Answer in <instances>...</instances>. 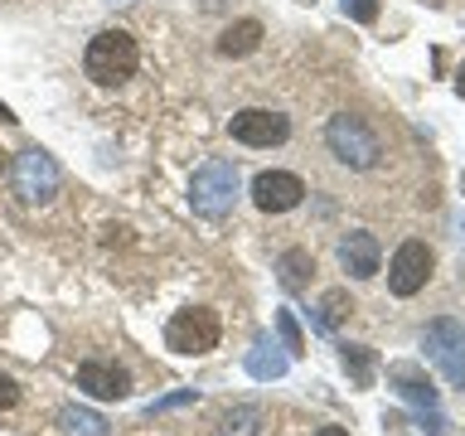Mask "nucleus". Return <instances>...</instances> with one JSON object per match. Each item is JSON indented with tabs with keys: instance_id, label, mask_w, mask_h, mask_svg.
Segmentation results:
<instances>
[{
	"instance_id": "nucleus-16",
	"label": "nucleus",
	"mask_w": 465,
	"mask_h": 436,
	"mask_svg": "<svg viewBox=\"0 0 465 436\" xmlns=\"http://www.w3.org/2000/svg\"><path fill=\"white\" fill-rule=\"evenodd\" d=\"M340 363H344V373L354 378V388H373L378 359H373L369 344H340Z\"/></svg>"
},
{
	"instance_id": "nucleus-8",
	"label": "nucleus",
	"mask_w": 465,
	"mask_h": 436,
	"mask_svg": "<svg viewBox=\"0 0 465 436\" xmlns=\"http://www.w3.org/2000/svg\"><path fill=\"white\" fill-rule=\"evenodd\" d=\"M228 136L238 145H252V151H267V145H282L291 136V116L272 112V107H242L228 122Z\"/></svg>"
},
{
	"instance_id": "nucleus-19",
	"label": "nucleus",
	"mask_w": 465,
	"mask_h": 436,
	"mask_svg": "<svg viewBox=\"0 0 465 436\" xmlns=\"http://www.w3.org/2000/svg\"><path fill=\"white\" fill-rule=\"evenodd\" d=\"M276 330H282V349H286L291 359L305 354V334H301V325H296V315H291V311H276Z\"/></svg>"
},
{
	"instance_id": "nucleus-3",
	"label": "nucleus",
	"mask_w": 465,
	"mask_h": 436,
	"mask_svg": "<svg viewBox=\"0 0 465 436\" xmlns=\"http://www.w3.org/2000/svg\"><path fill=\"white\" fill-rule=\"evenodd\" d=\"M238 165L232 160H203L194 170V184H189V203H194V213L203 218H223L232 209V199H238Z\"/></svg>"
},
{
	"instance_id": "nucleus-15",
	"label": "nucleus",
	"mask_w": 465,
	"mask_h": 436,
	"mask_svg": "<svg viewBox=\"0 0 465 436\" xmlns=\"http://www.w3.org/2000/svg\"><path fill=\"white\" fill-rule=\"evenodd\" d=\"M286 369H291V354H282L276 344L257 340L252 349H247V373H252V378H262V383H267V378H282Z\"/></svg>"
},
{
	"instance_id": "nucleus-28",
	"label": "nucleus",
	"mask_w": 465,
	"mask_h": 436,
	"mask_svg": "<svg viewBox=\"0 0 465 436\" xmlns=\"http://www.w3.org/2000/svg\"><path fill=\"white\" fill-rule=\"evenodd\" d=\"M0 170H5V151H0Z\"/></svg>"
},
{
	"instance_id": "nucleus-4",
	"label": "nucleus",
	"mask_w": 465,
	"mask_h": 436,
	"mask_svg": "<svg viewBox=\"0 0 465 436\" xmlns=\"http://www.w3.org/2000/svg\"><path fill=\"white\" fill-rule=\"evenodd\" d=\"M421 349H427V359L441 369V378L450 388H460L465 392V325L460 320H431L427 330H421Z\"/></svg>"
},
{
	"instance_id": "nucleus-1",
	"label": "nucleus",
	"mask_w": 465,
	"mask_h": 436,
	"mask_svg": "<svg viewBox=\"0 0 465 436\" xmlns=\"http://www.w3.org/2000/svg\"><path fill=\"white\" fill-rule=\"evenodd\" d=\"M136 64H141V49H136V39H131L126 29H102V35L87 39L83 68H87L93 83L116 87V83H126L131 73H136Z\"/></svg>"
},
{
	"instance_id": "nucleus-17",
	"label": "nucleus",
	"mask_w": 465,
	"mask_h": 436,
	"mask_svg": "<svg viewBox=\"0 0 465 436\" xmlns=\"http://www.w3.org/2000/svg\"><path fill=\"white\" fill-rule=\"evenodd\" d=\"M344 315H354V301H349L344 286H334V291H325V301H320V315H311V325H315L320 334H334V325H340Z\"/></svg>"
},
{
	"instance_id": "nucleus-25",
	"label": "nucleus",
	"mask_w": 465,
	"mask_h": 436,
	"mask_svg": "<svg viewBox=\"0 0 465 436\" xmlns=\"http://www.w3.org/2000/svg\"><path fill=\"white\" fill-rule=\"evenodd\" d=\"M456 93H460V97H465V64H460V68H456Z\"/></svg>"
},
{
	"instance_id": "nucleus-13",
	"label": "nucleus",
	"mask_w": 465,
	"mask_h": 436,
	"mask_svg": "<svg viewBox=\"0 0 465 436\" xmlns=\"http://www.w3.org/2000/svg\"><path fill=\"white\" fill-rule=\"evenodd\" d=\"M276 276H282L286 291H305L315 276V257L305 253V247H286V253L276 257Z\"/></svg>"
},
{
	"instance_id": "nucleus-11",
	"label": "nucleus",
	"mask_w": 465,
	"mask_h": 436,
	"mask_svg": "<svg viewBox=\"0 0 465 436\" xmlns=\"http://www.w3.org/2000/svg\"><path fill=\"white\" fill-rule=\"evenodd\" d=\"M378 262H383V253H378V238H373L369 228L344 233V243H340V267L354 276V282H369V276H378Z\"/></svg>"
},
{
	"instance_id": "nucleus-21",
	"label": "nucleus",
	"mask_w": 465,
	"mask_h": 436,
	"mask_svg": "<svg viewBox=\"0 0 465 436\" xmlns=\"http://www.w3.org/2000/svg\"><path fill=\"white\" fill-rule=\"evenodd\" d=\"M349 20H359V25H373L378 20V0H340Z\"/></svg>"
},
{
	"instance_id": "nucleus-9",
	"label": "nucleus",
	"mask_w": 465,
	"mask_h": 436,
	"mask_svg": "<svg viewBox=\"0 0 465 436\" xmlns=\"http://www.w3.org/2000/svg\"><path fill=\"white\" fill-rule=\"evenodd\" d=\"M305 199V180L291 170H262L252 180V203L262 213H291Z\"/></svg>"
},
{
	"instance_id": "nucleus-6",
	"label": "nucleus",
	"mask_w": 465,
	"mask_h": 436,
	"mask_svg": "<svg viewBox=\"0 0 465 436\" xmlns=\"http://www.w3.org/2000/svg\"><path fill=\"white\" fill-rule=\"evenodd\" d=\"M218 334H223L218 311H209V305H189V311H180L165 325V344L174 349V354H209V349H218Z\"/></svg>"
},
{
	"instance_id": "nucleus-5",
	"label": "nucleus",
	"mask_w": 465,
	"mask_h": 436,
	"mask_svg": "<svg viewBox=\"0 0 465 436\" xmlns=\"http://www.w3.org/2000/svg\"><path fill=\"white\" fill-rule=\"evenodd\" d=\"M15 194L25 203H49L58 194V160L44 151V145H25L20 155H15Z\"/></svg>"
},
{
	"instance_id": "nucleus-22",
	"label": "nucleus",
	"mask_w": 465,
	"mask_h": 436,
	"mask_svg": "<svg viewBox=\"0 0 465 436\" xmlns=\"http://www.w3.org/2000/svg\"><path fill=\"white\" fill-rule=\"evenodd\" d=\"M417 427L427 431V436H450V431H446L450 421H446L441 412H436V407H421V412H417Z\"/></svg>"
},
{
	"instance_id": "nucleus-20",
	"label": "nucleus",
	"mask_w": 465,
	"mask_h": 436,
	"mask_svg": "<svg viewBox=\"0 0 465 436\" xmlns=\"http://www.w3.org/2000/svg\"><path fill=\"white\" fill-rule=\"evenodd\" d=\"M257 421H262L257 407H232V412L223 417V436H252Z\"/></svg>"
},
{
	"instance_id": "nucleus-2",
	"label": "nucleus",
	"mask_w": 465,
	"mask_h": 436,
	"mask_svg": "<svg viewBox=\"0 0 465 436\" xmlns=\"http://www.w3.org/2000/svg\"><path fill=\"white\" fill-rule=\"evenodd\" d=\"M325 145H330V155L340 160V165H349V170H373L378 155H383L378 131L363 122V116H354V112H334V116H330Z\"/></svg>"
},
{
	"instance_id": "nucleus-10",
	"label": "nucleus",
	"mask_w": 465,
	"mask_h": 436,
	"mask_svg": "<svg viewBox=\"0 0 465 436\" xmlns=\"http://www.w3.org/2000/svg\"><path fill=\"white\" fill-rule=\"evenodd\" d=\"M78 388L87 392V398H102V402H122L131 392V373L122 369V363L112 359H87L78 369Z\"/></svg>"
},
{
	"instance_id": "nucleus-27",
	"label": "nucleus",
	"mask_w": 465,
	"mask_h": 436,
	"mask_svg": "<svg viewBox=\"0 0 465 436\" xmlns=\"http://www.w3.org/2000/svg\"><path fill=\"white\" fill-rule=\"evenodd\" d=\"M0 122H20V116H15V112L5 107V102H0Z\"/></svg>"
},
{
	"instance_id": "nucleus-18",
	"label": "nucleus",
	"mask_w": 465,
	"mask_h": 436,
	"mask_svg": "<svg viewBox=\"0 0 465 436\" xmlns=\"http://www.w3.org/2000/svg\"><path fill=\"white\" fill-rule=\"evenodd\" d=\"M58 427H64V436H107V421L97 412H87V407H64Z\"/></svg>"
},
{
	"instance_id": "nucleus-7",
	"label": "nucleus",
	"mask_w": 465,
	"mask_h": 436,
	"mask_svg": "<svg viewBox=\"0 0 465 436\" xmlns=\"http://www.w3.org/2000/svg\"><path fill=\"white\" fill-rule=\"evenodd\" d=\"M431 267H436V253L421 238H407L398 253H392V262H388V291L392 296H417L421 286L431 282Z\"/></svg>"
},
{
	"instance_id": "nucleus-12",
	"label": "nucleus",
	"mask_w": 465,
	"mask_h": 436,
	"mask_svg": "<svg viewBox=\"0 0 465 436\" xmlns=\"http://www.w3.org/2000/svg\"><path fill=\"white\" fill-rule=\"evenodd\" d=\"M388 388L398 392L402 402H412L417 412H421V407H436V402H441V398H436V388H431V378L421 373L417 363H392V369H388Z\"/></svg>"
},
{
	"instance_id": "nucleus-26",
	"label": "nucleus",
	"mask_w": 465,
	"mask_h": 436,
	"mask_svg": "<svg viewBox=\"0 0 465 436\" xmlns=\"http://www.w3.org/2000/svg\"><path fill=\"white\" fill-rule=\"evenodd\" d=\"M315 436H349V431H344V427H320Z\"/></svg>"
},
{
	"instance_id": "nucleus-24",
	"label": "nucleus",
	"mask_w": 465,
	"mask_h": 436,
	"mask_svg": "<svg viewBox=\"0 0 465 436\" xmlns=\"http://www.w3.org/2000/svg\"><path fill=\"white\" fill-rule=\"evenodd\" d=\"M184 402H194V388H184V392H170V398L151 402V417H155V412H170V407H184Z\"/></svg>"
},
{
	"instance_id": "nucleus-23",
	"label": "nucleus",
	"mask_w": 465,
	"mask_h": 436,
	"mask_svg": "<svg viewBox=\"0 0 465 436\" xmlns=\"http://www.w3.org/2000/svg\"><path fill=\"white\" fill-rule=\"evenodd\" d=\"M15 402H20V383L10 373H0V412H10Z\"/></svg>"
},
{
	"instance_id": "nucleus-14",
	"label": "nucleus",
	"mask_w": 465,
	"mask_h": 436,
	"mask_svg": "<svg viewBox=\"0 0 465 436\" xmlns=\"http://www.w3.org/2000/svg\"><path fill=\"white\" fill-rule=\"evenodd\" d=\"M262 44V25L257 20H238V25H228L223 35H218V54L223 58H247Z\"/></svg>"
}]
</instances>
